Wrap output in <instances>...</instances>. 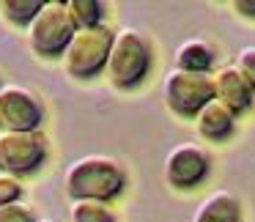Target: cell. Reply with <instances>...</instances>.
I'll return each mask as SVG.
<instances>
[{"label":"cell","mask_w":255,"mask_h":222,"mask_svg":"<svg viewBox=\"0 0 255 222\" xmlns=\"http://www.w3.org/2000/svg\"><path fill=\"white\" fill-rule=\"evenodd\" d=\"M233 121H236V115H233L225 105H220V102L214 99V102H209V105L198 112L195 126H198V134L203 140L220 143V140H225L228 134L233 132Z\"/></svg>","instance_id":"11"},{"label":"cell","mask_w":255,"mask_h":222,"mask_svg":"<svg viewBox=\"0 0 255 222\" xmlns=\"http://www.w3.org/2000/svg\"><path fill=\"white\" fill-rule=\"evenodd\" d=\"M41 222H55V220H41Z\"/></svg>","instance_id":"20"},{"label":"cell","mask_w":255,"mask_h":222,"mask_svg":"<svg viewBox=\"0 0 255 222\" xmlns=\"http://www.w3.org/2000/svg\"><path fill=\"white\" fill-rule=\"evenodd\" d=\"M0 222H36L33 211L25 203H11V206H0Z\"/></svg>","instance_id":"18"},{"label":"cell","mask_w":255,"mask_h":222,"mask_svg":"<svg viewBox=\"0 0 255 222\" xmlns=\"http://www.w3.org/2000/svg\"><path fill=\"white\" fill-rule=\"evenodd\" d=\"M192 222H242V203L233 192L217 189L200 200V206L192 214Z\"/></svg>","instance_id":"10"},{"label":"cell","mask_w":255,"mask_h":222,"mask_svg":"<svg viewBox=\"0 0 255 222\" xmlns=\"http://www.w3.org/2000/svg\"><path fill=\"white\" fill-rule=\"evenodd\" d=\"M162 99L178 118H198L209 102H214V77L200 72H184L173 66L162 83Z\"/></svg>","instance_id":"5"},{"label":"cell","mask_w":255,"mask_h":222,"mask_svg":"<svg viewBox=\"0 0 255 222\" xmlns=\"http://www.w3.org/2000/svg\"><path fill=\"white\" fill-rule=\"evenodd\" d=\"M0 88H3V85H0Z\"/></svg>","instance_id":"21"},{"label":"cell","mask_w":255,"mask_h":222,"mask_svg":"<svg viewBox=\"0 0 255 222\" xmlns=\"http://www.w3.org/2000/svg\"><path fill=\"white\" fill-rule=\"evenodd\" d=\"M217 50L203 39H189L184 41L176 50V69H184V72H200L209 74V69L214 66Z\"/></svg>","instance_id":"12"},{"label":"cell","mask_w":255,"mask_h":222,"mask_svg":"<svg viewBox=\"0 0 255 222\" xmlns=\"http://www.w3.org/2000/svg\"><path fill=\"white\" fill-rule=\"evenodd\" d=\"M211 159L200 145L181 143L165 156V181L176 189H192L209 176Z\"/></svg>","instance_id":"8"},{"label":"cell","mask_w":255,"mask_h":222,"mask_svg":"<svg viewBox=\"0 0 255 222\" xmlns=\"http://www.w3.org/2000/svg\"><path fill=\"white\" fill-rule=\"evenodd\" d=\"M69 220L72 222H116V214H113L110 203H105V200H72Z\"/></svg>","instance_id":"13"},{"label":"cell","mask_w":255,"mask_h":222,"mask_svg":"<svg viewBox=\"0 0 255 222\" xmlns=\"http://www.w3.org/2000/svg\"><path fill=\"white\" fill-rule=\"evenodd\" d=\"M124 184H127L124 167L113 156L105 154H88L72 162L66 176H63V187L72 200H105V203H110L124 189Z\"/></svg>","instance_id":"1"},{"label":"cell","mask_w":255,"mask_h":222,"mask_svg":"<svg viewBox=\"0 0 255 222\" xmlns=\"http://www.w3.org/2000/svg\"><path fill=\"white\" fill-rule=\"evenodd\" d=\"M214 96L220 105H225L233 115L250 110L255 99V91L250 88V83L242 77L236 66H225L214 74Z\"/></svg>","instance_id":"9"},{"label":"cell","mask_w":255,"mask_h":222,"mask_svg":"<svg viewBox=\"0 0 255 222\" xmlns=\"http://www.w3.org/2000/svg\"><path fill=\"white\" fill-rule=\"evenodd\" d=\"M19 195H22L19 178L11 176V173H0V206L19 203Z\"/></svg>","instance_id":"16"},{"label":"cell","mask_w":255,"mask_h":222,"mask_svg":"<svg viewBox=\"0 0 255 222\" xmlns=\"http://www.w3.org/2000/svg\"><path fill=\"white\" fill-rule=\"evenodd\" d=\"M233 8H236L242 17L255 19V0H236V3H233Z\"/></svg>","instance_id":"19"},{"label":"cell","mask_w":255,"mask_h":222,"mask_svg":"<svg viewBox=\"0 0 255 222\" xmlns=\"http://www.w3.org/2000/svg\"><path fill=\"white\" fill-rule=\"evenodd\" d=\"M44 8V0H0V11L8 22L28 28L36 19V14Z\"/></svg>","instance_id":"14"},{"label":"cell","mask_w":255,"mask_h":222,"mask_svg":"<svg viewBox=\"0 0 255 222\" xmlns=\"http://www.w3.org/2000/svg\"><path fill=\"white\" fill-rule=\"evenodd\" d=\"M47 159V137L41 132H0V170L28 176Z\"/></svg>","instance_id":"6"},{"label":"cell","mask_w":255,"mask_h":222,"mask_svg":"<svg viewBox=\"0 0 255 222\" xmlns=\"http://www.w3.org/2000/svg\"><path fill=\"white\" fill-rule=\"evenodd\" d=\"M66 3H69V14H72L77 30H83V28H99V25H102L105 3H99V0H66Z\"/></svg>","instance_id":"15"},{"label":"cell","mask_w":255,"mask_h":222,"mask_svg":"<svg viewBox=\"0 0 255 222\" xmlns=\"http://www.w3.org/2000/svg\"><path fill=\"white\" fill-rule=\"evenodd\" d=\"M233 66L242 72V77L250 83V88L255 91V47H242L236 55V63Z\"/></svg>","instance_id":"17"},{"label":"cell","mask_w":255,"mask_h":222,"mask_svg":"<svg viewBox=\"0 0 255 222\" xmlns=\"http://www.w3.org/2000/svg\"><path fill=\"white\" fill-rule=\"evenodd\" d=\"M74 33H77V25L69 14L66 0H44V8L28 25V44L36 55L55 58L66 52Z\"/></svg>","instance_id":"3"},{"label":"cell","mask_w":255,"mask_h":222,"mask_svg":"<svg viewBox=\"0 0 255 222\" xmlns=\"http://www.w3.org/2000/svg\"><path fill=\"white\" fill-rule=\"evenodd\" d=\"M116 41V30H110L107 25L99 28H83L74 33L72 44L63 52V66L66 74L74 80H91L107 69L110 61V50Z\"/></svg>","instance_id":"4"},{"label":"cell","mask_w":255,"mask_h":222,"mask_svg":"<svg viewBox=\"0 0 255 222\" xmlns=\"http://www.w3.org/2000/svg\"><path fill=\"white\" fill-rule=\"evenodd\" d=\"M151 69V44L140 30L121 28L116 30V41L107 61V77L118 91H132L145 80Z\"/></svg>","instance_id":"2"},{"label":"cell","mask_w":255,"mask_h":222,"mask_svg":"<svg viewBox=\"0 0 255 222\" xmlns=\"http://www.w3.org/2000/svg\"><path fill=\"white\" fill-rule=\"evenodd\" d=\"M44 107L39 96L25 85L0 88V132H39Z\"/></svg>","instance_id":"7"}]
</instances>
